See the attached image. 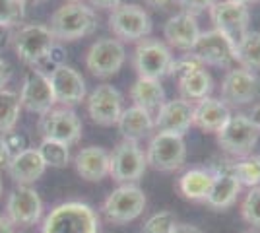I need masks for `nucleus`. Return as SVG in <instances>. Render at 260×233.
Listing matches in <instances>:
<instances>
[{
  "mask_svg": "<svg viewBox=\"0 0 260 233\" xmlns=\"http://www.w3.org/2000/svg\"><path fill=\"white\" fill-rule=\"evenodd\" d=\"M49 29L58 43H70L98 29V14L84 2H66L51 16Z\"/></svg>",
  "mask_w": 260,
  "mask_h": 233,
  "instance_id": "nucleus-1",
  "label": "nucleus"
},
{
  "mask_svg": "<svg viewBox=\"0 0 260 233\" xmlns=\"http://www.w3.org/2000/svg\"><path fill=\"white\" fill-rule=\"evenodd\" d=\"M41 233H99V216L86 202H62L45 216Z\"/></svg>",
  "mask_w": 260,
  "mask_h": 233,
  "instance_id": "nucleus-2",
  "label": "nucleus"
},
{
  "mask_svg": "<svg viewBox=\"0 0 260 233\" xmlns=\"http://www.w3.org/2000/svg\"><path fill=\"white\" fill-rule=\"evenodd\" d=\"M58 43L53 37L49 25L43 23H25L12 35V45L18 58L27 66L41 64L54 45Z\"/></svg>",
  "mask_w": 260,
  "mask_h": 233,
  "instance_id": "nucleus-3",
  "label": "nucleus"
},
{
  "mask_svg": "<svg viewBox=\"0 0 260 233\" xmlns=\"http://www.w3.org/2000/svg\"><path fill=\"white\" fill-rule=\"evenodd\" d=\"M144 208H146L144 190L134 183H126V185H119L103 200L101 212L109 223L124 225L140 218Z\"/></svg>",
  "mask_w": 260,
  "mask_h": 233,
  "instance_id": "nucleus-4",
  "label": "nucleus"
},
{
  "mask_svg": "<svg viewBox=\"0 0 260 233\" xmlns=\"http://www.w3.org/2000/svg\"><path fill=\"white\" fill-rule=\"evenodd\" d=\"M144 154L146 163L155 171H177L186 159V144L179 134L155 132Z\"/></svg>",
  "mask_w": 260,
  "mask_h": 233,
  "instance_id": "nucleus-5",
  "label": "nucleus"
},
{
  "mask_svg": "<svg viewBox=\"0 0 260 233\" xmlns=\"http://www.w3.org/2000/svg\"><path fill=\"white\" fill-rule=\"evenodd\" d=\"M109 29L122 41H142L152 34V20L148 12L138 4L122 2L109 14Z\"/></svg>",
  "mask_w": 260,
  "mask_h": 233,
  "instance_id": "nucleus-6",
  "label": "nucleus"
},
{
  "mask_svg": "<svg viewBox=\"0 0 260 233\" xmlns=\"http://www.w3.org/2000/svg\"><path fill=\"white\" fill-rule=\"evenodd\" d=\"M216 136L217 144L225 154L235 155V157H247L258 142L260 132L254 128V124L249 121L245 113H237L229 117V121L221 126L219 132H216Z\"/></svg>",
  "mask_w": 260,
  "mask_h": 233,
  "instance_id": "nucleus-7",
  "label": "nucleus"
},
{
  "mask_svg": "<svg viewBox=\"0 0 260 233\" xmlns=\"http://www.w3.org/2000/svg\"><path fill=\"white\" fill-rule=\"evenodd\" d=\"M171 62H173L171 49L159 39L146 37L138 41L134 49V68L138 72V78L161 82V78L169 76Z\"/></svg>",
  "mask_w": 260,
  "mask_h": 233,
  "instance_id": "nucleus-8",
  "label": "nucleus"
},
{
  "mask_svg": "<svg viewBox=\"0 0 260 233\" xmlns=\"http://www.w3.org/2000/svg\"><path fill=\"white\" fill-rule=\"evenodd\" d=\"M146 154L138 142L132 140H120L111 152V165H109V177L115 179L120 185L136 183L142 179L146 171Z\"/></svg>",
  "mask_w": 260,
  "mask_h": 233,
  "instance_id": "nucleus-9",
  "label": "nucleus"
},
{
  "mask_svg": "<svg viewBox=\"0 0 260 233\" xmlns=\"http://www.w3.org/2000/svg\"><path fill=\"white\" fill-rule=\"evenodd\" d=\"M39 132L47 140H56L66 146L78 144L82 138V121L74 109L68 107H53L51 111L39 117Z\"/></svg>",
  "mask_w": 260,
  "mask_h": 233,
  "instance_id": "nucleus-10",
  "label": "nucleus"
},
{
  "mask_svg": "<svg viewBox=\"0 0 260 233\" xmlns=\"http://www.w3.org/2000/svg\"><path fill=\"white\" fill-rule=\"evenodd\" d=\"M188 53H192L204 66L231 68L235 62V43L217 29L200 31L194 47Z\"/></svg>",
  "mask_w": 260,
  "mask_h": 233,
  "instance_id": "nucleus-11",
  "label": "nucleus"
},
{
  "mask_svg": "<svg viewBox=\"0 0 260 233\" xmlns=\"http://www.w3.org/2000/svg\"><path fill=\"white\" fill-rule=\"evenodd\" d=\"M126 60V49L119 39H99L87 49L86 66L95 78L107 80L119 72Z\"/></svg>",
  "mask_w": 260,
  "mask_h": 233,
  "instance_id": "nucleus-12",
  "label": "nucleus"
},
{
  "mask_svg": "<svg viewBox=\"0 0 260 233\" xmlns=\"http://www.w3.org/2000/svg\"><path fill=\"white\" fill-rule=\"evenodd\" d=\"M6 218L12 225L31 227L43 218V200L29 185H18L6 200Z\"/></svg>",
  "mask_w": 260,
  "mask_h": 233,
  "instance_id": "nucleus-13",
  "label": "nucleus"
},
{
  "mask_svg": "<svg viewBox=\"0 0 260 233\" xmlns=\"http://www.w3.org/2000/svg\"><path fill=\"white\" fill-rule=\"evenodd\" d=\"M18 95H20L22 109L35 113V115H45L56 105L49 76L41 68H31V70L25 72L22 89H20Z\"/></svg>",
  "mask_w": 260,
  "mask_h": 233,
  "instance_id": "nucleus-14",
  "label": "nucleus"
},
{
  "mask_svg": "<svg viewBox=\"0 0 260 233\" xmlns=\"http://www.w3.org/2000/svg\"><path fill=\"white\" fill-rule=\"evenodd\" d=\"M208 12L214 23V29L228 35L233 43H237L249 31L250 12L249 6L245 4H239L233 0H219Z\"/></svg>",
  "mask_w": 260,
  "mask_h": 233,
  "instance_id": "nucleus-15",
  "label": "nucleus"
},
{
  "mask_svg": "<svg viewBox=\"0 0 260 233\" xmlns=\"http://www.w3.org/2000/svg\"><path fill=\"white\" fill-rule=\"evenodd\" d=\"M49 82L54 93V101L60 103L62 107H76L82 101H86L87 89L86 80L76 68L68 66V64H58L54 66L49 74Z\"/></svg>",
  "mask_w": 260,
  "mask_h": 233,
  "instance_id": "nucleus-16",
  "label": "nucleus"
},
{
  "mask_svg": "<svg viewBox=\"0 0 260 233\" xmlns=\"http://www.w3.org/2000/svg\"><path fill=\"white\" fill-rule=\"evenodd\" d=\"M210 171L214 173V185L204 202L214 210H228L229 206L235 204L241 192V183L235 177L233 161L221 159L210 167Z\"/></svg>",
  "mask_w": 260,
  "mask_h": 233,
  "instance_id": "nucleus-17",
  "label": "nucleus"
},
{
  "mask_svg": "<svg viewBox=\"0 0 260 233\" xmlns=\"http://www.w3.org/2000/svg\"><path fill=\"white\" fill-rule=\"evenodd\" d=\"M260 95V80L247 68H229L221 80V101L225 105H247Z\"/></svg>",
  "mask_w": 260,
  "mask_h": 233,
  "instance_id": "nucleus-18",
  "label": "nucleus"
},
{
  "mask_svg": "<svg viewBox=\"0 0 260 233\" xmlns=\"http://www.w3.org/2000/svg\"><path fill=\"white\" fill-rule=\"evenodd\" d=\"M87 115L99 126H113L122 113V95L115 86L101 84L87 95Z\"/></svg>",
  "mask_w": 260,
  "mask_h": 233,
  "instance_id": "nucleus-19",
  "label": "nucleus"
},
{
  "mask_svg": "<svg viewBox=\"0 0 260 233\" xmlns=\"http://www.w3.org/2000/svg\"><path fill=\"white\" fill-rule=\"evenodd\" d=\"M192 111H194V105L181 97L165 101L161 109L153 117V128H157V132L184 136V132L192 126Z\"/></svg>",
  "mask_w": 260,
  "mask_h": 233,
  "instance_id": "nucleus-20",
  "label": "nucleus"
},
{
  "mask_svg": "<svg viewBox=\"0 0 260 233\" xmlns=\"http://www.w3.org/2000/svg\"><path fill=\"white\" fill-rule=\"evenodd\" d=\"M163 35L171 47L188 53L194 47L196 39L200 35V25H198L196 16H190L186 12H179L165 22Z\"/></svg>",
  "mask_w": 260,
  "mask_h": 233,
  "instance_id": "nucleus-21",
  "label": "nucleus"
},
{
  "mask_svg": "<svg viewBox=\"0 0 260 233\" xmlns=\"http://www.w3.org/2000/svg\"><path fill=\"white\" fill-rule=\"evenodd\" d=\"M109 165H111V154L101 146L82 148L74 157L76 173L87 183H99L109 177Z\"/></svg>",
  "mask_w": 260,
  "mask_h": 233,
  "instance_id": "nucleus-22",
  "label": "nucleus"
},
{
  "mask_svg": "<svg viewBox=\"0 0 260 233\" xmlns=\"http://www.w3.org/2000/svg\"><path fill=\"white\" fill-rule=\"evenodd\" d=\"M229 105L216 97H204L196 101L192 111V126L200 128L202 132H219L221 126L229 121Z\"/></svg>",
  "mask_w": 260,
  "mask_h": 233,
  "instance_id": "nucleus-23",
  "label": "nucleus"
},
{
  "mask_svg": "<svg viewBox=\"0 0 260 233\" xmlns=\"http://www.w3.org/2000/svg\"><path fill=\"white\" fill-rule=\"evenodd\" d=\"M6 171L12 181H16L18 185H31L43 177L47 165L37 152V148H27L20 154L12 155V161Z\"/></svg>",
  "mask_w": 260,
  "mask_h": 233,
  "instance_id": "nucleus-24",
  "label": "nucleus"
},
{
  "mask_svg": "<svg viewBox=\"0 0 260 233\" xmlns=\"http://www.w3.org/2000/svg\"><path fill=\"white\" fill-rule=\"evenodd\" d=\"M117 126H119V132L122 134V140L138 142L153 130V117L148 111L132 105L128 109H122Z\"/></svg>",
  "mask_w": 260,
  "mask_h": 233,
  "instance_id": "nucleus-25",
  "label": "nucleus"
},
{
  "mask_svg": "<svg viewBox=\"0 0 260 233\" xmlns=\"http://www.w3.org/2000/svg\"><path fill=\"white\" fill-rule=\"evenodd\" d=\"M130 99L134 101L136 107L148 111L152 117L161 109L165 103V89H163L159 80H148V78H138L134 86L130 88Z\"/></svg>",
  "mask_w": 260,
  "mask_h": 233,
  "instance_id": "nucleus-26",
  "label": "nucleus"
},
{
  "mask_svg": "<svg viewBox=\"0 0 260 233\" xmlns=\"http://www.w3.org/2000/svg\"><path fill=\"white\" fill-rule=\"evenodd\" d=\"M214 185V173L210 169H202V167H194L183 173V177L179 179V190L186 200H206L210 194V189Z\"/></svg>",
  "mask_w": 260,
  "mask_h": 233,
  "instance_id": "nucleus-27",
  "label": "nucleus"
},
{
  "mask_svg": "<svg viewBox=\"0 0 260 233\" xmlns=\"http://www.w3.org/2000/svg\"><path fill=\"white\" fill-rule=\"evenodd\" d=\"M212 89H214V82H212V76L206 72V68H200V70L179 80L181 99L188 101V103L210 97Z\"/></svg>",
  "mask_w": 260,
  "mask_h": 233,
  "instance_id": "nucleus-28",
  "label": "nucleus"
},
{
  "mask_svg": "<svg viewBox=\"0 0 260 233\" xmlns=\"http://www.w3.org/2000/svg\"><path fill=\"white\" fill-rule=\"evenodd\" d=\"M235 62L247 70H260V31H247L235 43Z\"/></svg>",
  "mask_w": 260,
  "mask_h": 233,
  "instance_id": "nucleus-29",
  "label": "nucleus"
},
{
  "mask_svg": "<svg viewBox=\"0 0 260 233\" xmlns=\"http://www.w3.org/2000/svg\"><path fill=\"white\" fill-rule=\"evenodd\" d=\"M20 111H22L20 95L14 89H0V136L16 130V124L20 121Z\"/></svg>",
  "mask_w": 260,
  "mask_h": 233,
  "instance_id": "nucleus-30",
  "label": "nucleus"
},
{
  "mask_svg": "<svg viewBox=\"0 0 260 233\" xmlns=\"http://www.w3.org/2000/svg\"><path fill=\"white\" fill-rule=\"evenodd\" d=\"M37 152L43 157V161L47 167L64 169V167L70 163V146L62 144V142L43 138L39 148H37Z\"/></svg>",
  "mask_w": 260,
  "mask_h": 233,
  "instance_id": "nucleus-31",
  "label": "nucleus"
},
{
  "mask_svg": "<svg viewBox=\"0 0 260 233\" xmlns=\"http://www.w3.org/2000/svg\"><path fill=\"white\" fill-rule=\"evenodd\" d=\"M233 171L241 187H260V155H247L241 161H233Z\"/></svg>",
  "mask_w": 260,
  "mask_h": 233,
  "instance_id": "nucleus-32",
  "label": "nucleus"
},
{
  "mask_svg": "<svg viewBox=\"0 0 260 233\" xmlns=\"http://www.w3.org/2000/svg\"><path fill=\"white\" fill-rule=\"evenodd\" d=\"M241 216L249 225L260 229V187H252L245 194L241 202Z\"/></svg>",
  "mask_w": 260,
  "mask_h": 233,
  "instance_id": "nucleus-33",
  "label": "nucleus"
},
{
  "mask_svg": "<svg viewBox=\"0 0 260 233\" xmlns=\"http://www.w3.org/2000/svg\"><path fill=\"white\" fill-rule=\"evenodd\" d=\"M177 223L179 222H177V216H175L173 212H169V210L157 212V214L150 216V218L144 222L142 233H173Z\"/></svg>",
  "mask_w": 260,
  "mask_h": 233,
  "instance_id": "nucleus-34",
  "label": "nucleus"
},
{
  "mask_svg": "<svg viewBox=\"0 0 260 233\" xmlns=\"http://www.w3.org/2000/svg\"><path fill=\"white\" fill-rule=\"evenodd\" d=\"M25 16L23 0H0V25L12 27L20 23Z\"/></svg>",
  "mask_w": 260,
  "mask_h": 233,
  "instance_id": "nucleus-35",
  "label": "nucleus"
},
{
  "mask_svg": "<svg viewBox=\"0 0 260 233\" xmlns=\"http://www.w3.org/2000/svg\"><path fill=\"white\" fill-rule=\"evenodd\" d=\"M200 68H204V64H202L192 53H186V55H183L181 58H173L171 68H169V76H175L177 82H179L181 78L188 76V74H192V72L200 70Z\"/></svg>",
  "mask_w": 260,
  "mask_h": 233,
  "instance_id": "nucleus-36",
  "label": "nucleus"
},
{
  "mask_svg": "<svg viewBox=\"0 0 260 233\" xmlns=\"http://www.w3.org/2000/svg\"><path fill=\"white\" fill-rule=\"evenodd\" d=\"M0 138L4 140V144L8 146V150L12 152V155L20 154L23 150L31 148V146H29V138L23 132H18V130H10V132H6L4 136H0Z\"/></svg>",
  "mask_w": 260,
  "mask_h": 233,
  "instance_id": "nucleus-37",
  "label": "nucleus"
},
{
  "mask_svg": "<svg viewBox=\"0 0 260 233\" xmlns=\"http://www.w3.org/2000/svg\"><path fill=\"white\" fill-rule=\"evenodd\" d=\"M179 4L181 12H186L190 16H198L200 12H206L210 10L217 0H175Z\"/></svg>",
  "mask_w": 260,
  "mask_h": 233,
  "instance_id": "nucleus-38",
  "label": "nucleus"
},
{
  "mask_svg": "<svg viewBox=\"0 0 260 233\" xmlns=\"http://www.w3.org/2000/svg\"><path fill=\"white\" fill-rule=\"evenodd\" d=\"M89 4L99 10H115L117 6L122 4V0H89Z\"/></svg>",
  "mask_w": 260,
  "mask_h": 233,
  "instance_id": "nucleus-39",
  "label": "nucleus"
},
{
  "mask_svg": "<svg viewBox=\"0 0 260 233\" xmlns=\"http://www.w3.org/2000/svg\"><path fill=\"white\" fill-rule=\"evenodd\" d=\"M12 161V152L8 150V146L4 144V140L0 138V169H8Z\"/></svg>",
  "mask_w": 260,
  "mask_h": 233,
  "instance_id": "nucleus-40",
  "label": "nucleus"
},
{
  "mask_svg": "<svg viewBox=\"0 0 260 233\" xmlns=\"http://www.w3.org/2000/svg\"><path fill=\"white\" fill-rule=\"evenodd\" d=\"M10 78H12V70L8 66V62L0 58V89L6 88V84L10 82Z\"/></svg>",
  "mask_w": 260,
  "mask_h": 233,
  "instance_id": "nucleus-41",
  "label": "nucleus"
},
{
  "mask_svg": "<svg viewBox=\"0 0 260 233\" xmlns=\"http://www.w3.org/2000/svg\"><path fill=\"white\" fill-rule=\"evenodd\" d=\"M12 27H6V25H0V53L12 43Z\"/></svg>",
  "mask_w": 260,
  "mask_h": 233,
  "instance_id": "nucleus-42",
  "label": "nucleus"
},
{
  "mask_svg": "<svg viewBox=\"0 0 260 233\" xmlns=\"http://www.w3.org/2000/svg\"><path fill=\"white\" fill-rule=\"evenodd\" d=\"M173 233H204L200 227H196L192 223H177Z\"/></svg>",
  "mask_w": 260,
  "mask_h": 233,
  "instance_id": "nucleus-43",
  "label": "nucleus"
},
{
  "mask_svg": "<svg viewBox=\"0 0 260 233\" xmlns=\"http://www.w3.org/2000/svg\"><path fill=\"white\" fill-rule=\"evenodd\" d=\"M247 117H249V121L254 124V128L260 132V103H256V105L250 109V113L247 115Z\"/></svg>",
  "mask_w": 260,
  "mask_h": 233,
  "instance_id": "nucleus-44",
  "label": "nucleus"
},
{
  "mask_svg": "<svg viewBox=\"0 0 260 233\" xmlns=\"http://www.w3.org/2000/svg\"><path fill=\"white\" fill-rule=\"evenodd\" d=\"M148 6H152L155 10H163V8H167L169 4H173L175 0H144Z\"/></svg>",
  "mask_w": 260,
  "mask_h": 233,
  "instance_id": "nucleus-45",
  "label": "nucleus"
},
{
  "mask_svg": "<svg viewBox=\"0 0 260 233\" xmlns=\"http://www.w3.org/2000/svg\"><path fill=\"white\" fill-rule=\"evenodd\" d=\"M0 233H14L12 223L8 222V218H4V216H0Z\"/></svg>",
  "mask_w": 260,
  "mask_h": 233,
  "instance_id": "nucleus-46",
  "label": "nucleus"
},
{
  "mask_svg": "<svg viewBox=\"0 0 260 233\" xmlns=\"http://www.w3.org/2000/svg\"><path fill=\"white\" fill-rule=\"evenodd\" d=\"M233 2H239V4H245V6H249L252 2H260V0H233Z\"/></svg>",
  "mask_w": 260,
  "mask_h": 233,
  "instance_id": "nucleus-47",
  "label": "nucleus"
},
{
  "mask_svg": "<svg viewBox=\"0 0 260 233\" xmlns=\"http://www.w3.org/2000/svg\"><path fill=\"white\" fill-rule=\"evenodd\" d=\"M41 2H45V0H23L25 6H27V4H41Z\"/></svg>",
  "mask_w": 260,
  "mask_h": 233,
  "instance_id": "nucleus-48",
  "label": "nucleus"
},
{
  "mask_svg": "<svg viewBox=\"0 0 260 233\" xmlns=\"http://www.w3.org/2000/svg\"><path fill=\"white\" fill-rule=\"evenodd\" d=\"M0 196H2V179H0Z\"/></svg>",
  "mask_w": 260,
  "mask_h": 233,
  "instance_id": "nucleus-49",
  "label": "nucleus"
},
{
  "mask_svg": "<svg viewBox=\"0 0 260 233\" xmlns=\"http://www.w3.org/2000/svg\"><path fill=\"white\" fill-rule=\"evenodd\" d=\"M68 2H84V0H68Z\"/></svg>",
  "mask_w": 260,
  "mask_h": 233,
  "instance_id": "nucleus-50",
  "label": "nucleus"
},
{
  "mask_svg": "<svg viewBox=\"0 0 260 233\" xmlns=\"http://www.w3.org/2000/svg\"><path fill=\"white\" fill-rule=\"evenodd\" d=\"M245 233H256V231H245Z\"/></svg>",
  "mask_w": 260,
  "mask_h": 233,
  "instance_id": "nucleus-51",
  "label": "nucleus"
}]
</instances>
